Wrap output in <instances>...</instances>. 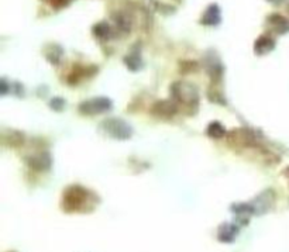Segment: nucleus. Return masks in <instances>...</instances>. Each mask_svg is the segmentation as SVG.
<instances>
[{
    "instance_id": "f257e3e1",
    "label": "nucleus",
    "mask_w": 289,
    "mask_h": 252,
    "mask_svg": "<svg viewBox=\"0 0 289 252\" xmlns=\"http://www.w3.org/2000/svg\"><path fill=\"white\" fill-rule=\"evenodd\" d=\"M171 95L177 104H184L186 107L198 106L199 101L198 89L189 82H175L171 86Z\"/></svg>"
},
{
    "instance_id": "f03ea898",
    "label": "nucleus",
    "mask_w": 289,
    "mask_h": 252,
    "mask_svg": "<svg viewBox=\"0 0 289 252\" xmlns=\"http://www.w3.org/2000/svg\"><path fill=\"white\" fill-rule=\"evenodd\" d=\"M89 191L84 189L82 186H69L62 199V206L65 212H79L82 210L86 202L89 200Z\"/></svg>"
},
{
    "instance_id": "7ed1b4c3",
    "label": "nucleus",
    "mask_w": 289,
    "mask_h": 252,
    "mask_svg": "<svg viewBox=\"0 0 289 252\" xmlns=\"http://www.w3.org/2000/svg\"><path fill=\"white\" fill-rule=\"evenodd\" d=\"M102 130L116 140H128L133 135V129L120 118H106L102 123Z\"/></svg>"
},
{
    "instance_id": "20e7f679",
    "label": "nucleus",
    "mask_w": 289,
    "mask_h": 252,
    "mask_svg": "<svg viewBox=\"0 0 289 252\" xmlns=\"http://www.w3.org/2000/svg\"><path fill=\"white\" fill-rule=\"evenodd\" d=\"M78 109L85 116H96L100 113L109 112L111 109V101L107 97H93L89 100H85Z\"/></svg>"
},
{
    "instance_id": "39448f33",
    "label": "nucleus",
    "mask_w": 289,
    "mask_h": 252,
    "mask_svg": "<svg viewBox=\"0 0 289 252\" xmlns=\"http://www.w3.org/2000/svg\"><path fill=\"white\" fill-rule=\"evenodd\" d=\"M178 112V104L174 100H160L156 101L152 107H151V113L154 117L162 118V120H168V118L174 117Z\"/></svg>"
},
{
    "instance_id": "423d86ee",
    "label": "nucleus",
    "mask_w": 289,
    "mask_h": 252,
    "mask_svg": "<svg viewBox=\"0 0 289 252\" xmlns=\"http://www.w3.org/2000/svg\"><path fill=\"white\" fill-rule=\"evenodd\" d=\"M228 142L233 144V145L240 146L254 145L256 144V137H254V134L251 133L250 130H234L233 133L228 135Z\"/></svg>"
},
{
    "instance_id": "0eeeda50",
    "label": "nucleus",
    "mask_w": 289,
    "mask_h": 252,
    "mask_svg": "<svg viewBox=\"0 0 289 252\" xmlns=\"http://www.w3.org/2000/svg\"><path fill=\"white\" fill-rule=\"evenodd\" d=\"M113 24H114V27H116L117 31L122 34L130 33L131 26H133V23H131V17L128 16L126 11H119V13H114V14H113Z\"/></svg>"
},
{
    "instance_id": "6e6552de",
    "label": "nucleus",
    "mask_w": 289,
    "mask_h": 252,
    "mask_svg": "<svg viewBox=\"0 0 289 252\" xmlns=\"http://www.w3.org/2000/svg\"><path fill=\"white\" fill-rule=\"evenodd\" d=\"M239 234V228L234 224H222L217 231V238L222 242H233Z\"/></svg>"
},
{
    "instance_id": "1a4fd4ad",
    "label": "nucleus",
    "mask_w": 289,
    "mask_h": 252,
    "mask_svg": "<svg viewBox=\"0 0 289 252\" xmlns=\"http://www.w3.org/2000/svg\"><path fill=\"white\" fill-rule=\"evenodd\" d=\"M274 47H275V41L271 37L262 35L257 39L256 44H254V52L257 55H265L274 50Z\"/></svg>"
},
{
    "instance_id": "9d476101",
    "label": "nucleus",
    "mask_w": 289,
    "mask_h": 252,
    "mask_svg": "<svg viewBox=\"0 0 289 252\" xmlns=\"http://www.w3.org/2000/svg\"><path fill=\"white\" fill-rule=\"evenodd\" d=\"M220 22V9L216 5H210L202 16V24L206 26H216Z\"/></svg>"
},
{
    "instance_id": "9b49d317",
    "label": "nucleus",
    "mask_w": 289,
    "mask_h": 252,
    "mask_svg": "<svg viewBox=\"0 0 289 252\" xmlns=\"http://www.w3.org/2000/svg\"><path fill=\"white\" fill-rule=\"evenodd\" d=\"M268 22H269V26L278 34H284L289 31V22L285 17L279 16V14H273V16L268 17Z\"/></svg>"
},
{
    "instance_id": "f8f14e48",
    "label": "nucleus",
    "mask_w": 289,
    "mask_h": 252,
    "mask_svg": "<svg viewBox=\"0 0 289 252\" xmlns=\"http://www.w3.org/2000/svg\"><path fill=\"white\" fill-rule=\"evenodd\" d=\"M27 162L30 163V166L34 169H37V171H44L50 166V158L47 157L45 154H41V155H35V157H31L28 158Z\"/></svg>"
},
{
    "instance_id": "ddd939ff",
    "label": "nucleus",
    "mask_w": 289,
    "mask_h": 252,
    "mask_svg": "<svg viewBox=\"0 0 289 252\" xmlns=\"http://www.w3.org/2000/svg\"><path fill=\"white\" fill-rule=\"evenodd\" d=\"M93 34H95L96 37L100 39H109L111 38L113 31H111V27L109 23L100 22L96 24L95 27H93Z\"/></svg>"
},
{
    "instance_id": "4468645a",
    "label": "nucleus",
    "mask_w": 289,
    "mask_h": 252,
    "mask_svg": "<svg viewBox=\"0 0 289 252\" xmlns=\"http://www.w3.org/2000/svg\"><path fill=\"white\" fill-rule=\"evenodd\" d=\"M206 133H207V135L211 137V138H223V137L227 135L226 129H224L223 124L219 123V121H211V123L207 125Z\"/></svg>"
},
{
    "instance_id": "2eb2a0df",
    "label": "nucleus",
    "mask_w": 289,
    "mask_h": 252,
    "mask_svg": "<svg viewBox=\"0 0 289 252\" xmlns=\"http://www.w3.org/2000/svg\"><path fill=\"white\" fill-rule=\"evenodd\" d=\"M124 62H126V65L128 67V69H131V71H137V69H140V67H141V56H140V54L137 52H133V54H128L126 58H124Z\"/></svg>"
},
{
    "instance_id": "dca6fc26",
    "label": "nucleus",
    "mask_w": 289,
    "mask_h": 252,
    "mask_svg": "<svg viewBox=\"0 0 289 252\" xmlns=\"http://www.w3.org/2000/svg\"><path fill=\"white\" fill-rule=\"evenodd\" d=\"M61 55L62 50L58 45H52V47H50L48 51H47V58H48L52 64H58L60 59H61Z\"/></svg>"
},
{
    "instance_id": "f3484780",
    "label": "nucleus",
    "mask_w": 289,
    "mask_h": 252,
    "mask_svg": "<svg viewBox=\"0 0 289 252\" xmlns=\"http://www.w3.org/2000/svg\"><path fill=\"white\" fill-rule=\"evenodd\" d=\"M50 2V5L58 10V9H64V7H67L68 5H71L73 0H48Z\"/></svg>"
},
{
    "instance_id": "a211bd4d",
    "label": "nucleus",
    "mask_w": 289,
    "mask_h": 252,
    "mask_svg": "<svg viewBox=\"0 0 289 252\" xmlns=\"http://www.w3.org/2000/svg\"><path fill=\"white\" fill-rule=\"evenodd\" d=\"M64 104H65V103H64L62 99H52V100H51V107H52L54 110H58V112L62 110Z\"/></svg>"
},
{
    "instance_id": "6ab92c4d",
    "label": "nucleus",
    "mask_w": 289,
    "mask_h": 252,
    "mask_svg": "<svg viewBox=\"0 0 289 252\" xmlns=\"http://www.w3.org/2000/svg\"><path fill=\"white\" fill-rule=\"evenodd\" d=\"M284 174H285V176H288V179H289V166L286 168V171H285Z\"/></svg>"
},
{
    "instance_id": "aec40b11",
    "label": "nucleus",
    "mask_w": 289,
    "mask_h": 252,
    "mask_svg": "<svg viewBox=\"0 0 289 252\" xmlns=\"http://www.w3.org/2000/svg\"><path fill=\"white\" fill-rule=\"evenodd\" d=\"M271 2H274V3H279L281 0H271Z\"/></svg>"
}]
</instances>
